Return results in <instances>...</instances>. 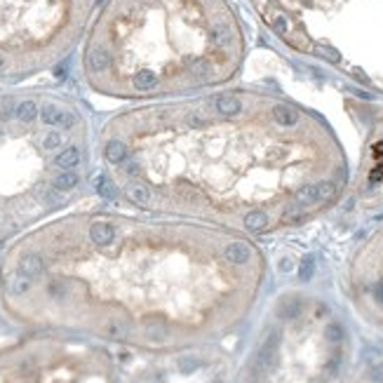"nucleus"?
<instances>
[{"mask_svg":"<svg viewBox=\"0 0 383 383\" xmlns=\"http://www.w3.org/2000/svg\"><path fill=\"white\" fill-rule=\"evenodd\" d=\"M275 28H278L280 33H284V31H287V19H284V17H278V19H275Z\"/></svg>","mask_w":383,"mask_h":383,"instance_id":"obj_9","label":"nucleus"},{"mask_svg":"<svg viewBox=\"0 0 383 383\" xmlns=\"http://www.w3.org/2000/svg\"><path fill=\"white\" fill-rule=\"evenodd\" d=\"M263 278L247 235L144 212H73L3 252L0 313L28 332L162 355L231 336Z\"/></svg>","mask_w":383,"mask_h":383,"instance_id":"obj_1","label":"nucleus"},{"mask_svg":"<svg viewBox=\"0 0 383 383\" xmlns=\"http://www.w3.org/2000/svg\"><path fill=\"white\" fill-rule=\"evenodd\" d=\"M313 275V261L308 259V261H303V266H301V280H311Z\"/></svg>","mask_w":383,"mask_h":383,"instance_id":"obj_8","label":"nucleus"},{"mask_svg":"<svg viewBox=\"0 0 383 383\" xmlns=\"http://www.w3.org/2000/svg\"><path fill=\"white\" fill-rule=\"evenodd\" d=\"M94 156L120 205L247 238L303 221L343 186L299 108L244 92L116 113Z\"/></svg>","mask_w":383,"mask_h":383,"instance_id":"obj_2","label":"nucleus"},{"mask_svg":"<svg viewBox=\"0 0 383 383\" xmlns=\"http://www.w3.org/2000/svg\"><path fill=\"white\" fill-rule=\"evenodd\" d=\"M240 35L217 0H108L89 31L83 73L116 99H150L219 83Z\"/></svg>","mask_w":383,"mask_h":383,"instance_id":"obj_3","label":"nucleus"},{"mask_svg":"<svg viewBox=\"0 0 383 383\" xmlns=\"http://www.w3.org/2000/svg\"><path fill=\"white\" fill-rule=\"evenodd\" d=\"M99 0H0V78L59 64Z\"/></svg>","mask_w":383,"mask_h":383,"instance_id":"obj_5","label":"nucleus"},{"mask_svg":"<svg viewBox=\"0 0 383 383\" xmlns=\"http://www.w3.org/2000/svg\"><path fill=\"white\" fill-rule=\"evenodd\" d=\"M0 383H125L116 357L97 341L31 332L0 343Z\"/></svg>","mask_w":383,"mask_h":383,"instance_id":"obj_6","label":"nucleus"},{"mask_svg":"<svg viewBox=\"0 0 383 383\" xmlns=\"http://www.w3.org/2000/svg\"><path fill=\"white\" fill-rule=\"evenodd\" d=\"M89 122L50 92L0 94V242L66 209L92 179Z\"/></svg>","mask_w":383,"mask_h":383,"instance_id":"obj_4","label":"nucleus"},{"mask_svg":"<svg viewBox=\"0 0 383 383\" xmlns=\"http://www.w3.org/2000/svg\"><path fill=\"white\" fill-rule=\"evenodd\" d=\"M129 383H238V376L231 357L212 343L148 355V362L132 374Z\"/></svg>","mask_w":383,"mask_h":383,"instance_id":"obj_7","label":"nucleus"}]
</instances>
